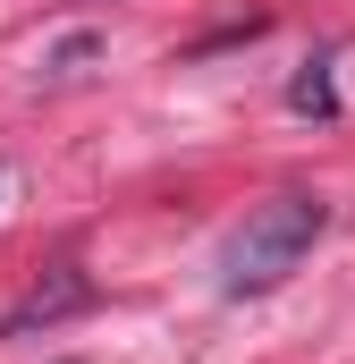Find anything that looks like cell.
Here are the masks:
<instances>
[{
  "label": "cell",
  "instance_id": "obj_1",
  "mask_svg": "<svg viewBox=\"0 0 355 364\" xmlns=\"http://www.w3.org/2000/svg\"><path fill=\"white\" fill-rule=\"evenodd\" d=\"M322 229H330V203L305 195V186H279L271 203H254L229 229V246H220V296H271L279 279L322 246Z\"/></svg>",
  "mask_w": 355,
  "mask_h": 364
},
{
  "label": "cell",
  "instance_id": "obj_2",
  "mask_svg": "<svg viewBox=\"0 0 355 364\" xmlns=\"http://www.w3.org/2000/svg\"><path fill=\"white\" fill-rule=\"evenodd\" d=\"M85 305H93V279L77 272V263H51V272H43L17 305H9V314H0V331H9V339H34V331H60V322H68V314H85Z\"/></svg>",
  "mask_w": 355,
  "mask_h": 364
},
{
  "label": "cell",
  "instance_id": "obj_3",
  "mask_svg": "<svg viewBox=\"0 0 355 364\" xmlns=\"http://www.w3.org/2000/svg\"><path fill=\"white\" fill-rule=\"evenodd\" d=\"M288 110H305V119H339V85H330V51H313V60L296 68V85H288Z\"/></svg>",
  "mask_w": 355,
  "mask_h": 364
},
{
  "label": "cell",
  "instance_id": "obj_4",
  "mask_svg": "<svg viewBox=\"0 0 355 364\" xmlns=\"http://www.w3.org/2000/svg\"><path fill=\"white\" fill-rule=\"evenodd\" d=\"M93 51H102V43H93V34H68V43H60V51H51V77H68V68H77V60H93Z\"/></svg>",
  "mask_w": 355,
  "mask_h": 364
}]
</instances>
